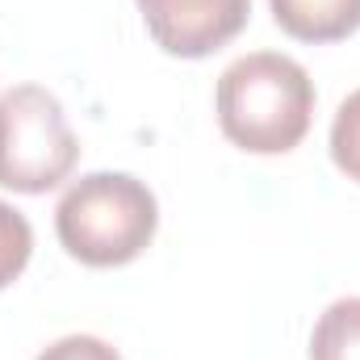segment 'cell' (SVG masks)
<instances>
[{
	"instance_id": "obj_1",
	"label": "cell",
	"mask_w": 360,
	"mask_h": 360,
	"mask_svg": "<svg viewBox=\"0 0 360 360\" xmlns=\"http://www.w3.org/2000/svg\"><path fill=\"white\" fill-rule=\"evenodd\" d=\"M218 126L252 155L293 151L314 117V84L306 68L281 51H252L218 76Z\"/></svg>"
},
{
	"instance_id": "obj_2",
	"label": "cell",
	"mask_w": 360,
	"mask_h": 360,
	"mask_svg": "<svg viewBox=\"0 0 360 360\" xmlns=\"http://www.w3.org/2000/svg\"><path fill=\"white\" fill-rule=\"evenodd\" d=\"M160 226L155 193L130 172H89L55 205V235L89 269H117L147 252Z\"/></svg>"
},
{
	"instance_id": "obj_3",
	"label": "cell",
	"mask_w": 360,
	"mask_h": 360,
	"mask_svg": "<svg viewBox=\"0 0 360 360\" xmlns=\"http://www.w3.org/2000/svg\"><path fill=\"white\" fill-rule=\"evenodd\" d=\"M80 139L55 92L17 84L0 96V184L13 193H51L72 176Z\"/></svg>"
},
{
	"instance_id": "obj_4",
	"label": "cell",
	"mask_w": 360,
	"mask_h": 360,
	"mask_svg": "<svg viewBox=\"0 0 360 360\" xmlns=\"http://www.w3.org/2000/svg\"><path fill=\"white\" fill-rule=\"evenodd\" d=\"M147 34L176 59H205L252 17V0H139Z\"/></svg>"
},
{
	"instance_id": "obj_5",
	"label": "cell",
	"mask_w": 360,
	"mask_h": 360,
	"mask_svg": "<svg viewBox=\"0 0 360 360\" xmlns=\"http://www.w3.org/2000/svg\"><path fill=\"white\" fill-rule=\"evenodd\" d=\"M272 17L297 42H340L360 30V0H272Z\"/></svg>"
},
{
	"instance_id": "obj_6",
	"label": "cell",
	"mask_w": 360,
	"mask_h": 360,
	"mask_svg": "<svg viewBox=\"0 0 360 360\" xmlns=\"http://www.w3.org/2000/svg\"><path fill=\"white\" fill-rule=\"evenodd\" d=\"M310 360H360V297H340L319 314Z\"/></svg>"
},
{
	"instance_id": "obj_7",
	"label": "cell",
	"mask_w": 360,
	"mask_h": 360,
	"mask_svg": "<svg viewBox=\"0 0 360 360\" xmlns=\"http://www.w3.org/2000/svg\"><path fill=\"white\" fill-rule=\"evenodd\" d=\"M34 252V231L25 222V214H17L8 201H0V289L13 285Z\"/></svg>"
},
{
	"instance_id": "obj_8",
	"label": "cell",
	"mask_w": 360,
	"mask_h": 360,
	"mask_svg": "<svg viewBox=\"0 0 360 360\" xmlns=\"http://www.w3.org/2000/svg\"><path fill=\"white\" fill-rule=\"evenodd\" d=\"M331 160L348 180L360 184V89L344 96V105L335 109L331 122Z\"/></svg>"
},
{
	"instance_id": "obj_9",
	"label": "cell",
	"mask_w": 360,
	"mask_h": 360,
	"mask_svg": "<svg viewBox=\"0 0 360 360\" xmlns=\"http://www.w3.org/2000/svg\"><path fill=\"white\" fill-rule=\"evenodd\" d=\"M38 360H122L105 340L96 335H63L59 344H51Z\"/></svg>"
}]
</instances>
